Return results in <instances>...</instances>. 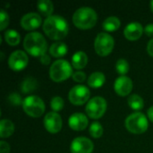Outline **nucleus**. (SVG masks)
Listing matches in <instances>:
<instances>
[{
	"mask_svg": "<svg viewBox=\"0 0 153 153\" xmlns=\"http://www.w3.org/2000/svg\"><path fill=\"white\" fill-rule=\"evenodd\" d=\"M98 20V15L96 12L87 6L81 7L77 9L73 15L74 24L81 30H89L92 28Z\"/></svg>",
	"mask_w": 153,
	"mask_h": 153,
	"instance_id": "obj_3",
	"label": "nucleus"
},
{
	"mask_svg": "<svg viewBox=\"0 0 153 153\" xmlns=\"http://www.w3.org/2000/svg\"><path fill=\"white\" fill-rule=\"evenodd\" d=\"M9 101L13 104V105H20L22 102V99L20 97L19 94L17 93H12L10 96H9Z\"/></svg>",
	"mask_w": 153,
	"mask_h": 153,
	"instance_id": "obj_31",
	"label": "nucleus"
},
{
	"mask_svg": "<svg viewBox=\"0 0 153 153\" xmlns=\"http://www.w3.org/2000/svg\"><path fill=\"white\" fill-rule=\"evenodd\" d=\"M147 50L148 53L151 56L153 57V39H152L149 42H148V46H147Z\"/></svg>",
	"mask_w": 153,
	"mask_h": 153,
	"instance_id": "obj_35",
	"label": "nucleus"
},
{
	"mask_svg": "<svg viewBox=\"0 0 153 153\" xmlns=\"http://www.w3.org/2000/svg\"><path fill=\"white\" fill-rule=\"evenodd\" d=\"M64 105H65V102H64V100L61 97H54L50 101L51 108L55 112L62 110L63 108H64Z\"/></svg>",
	"mask_w": 153,
	"mask_h": 153,
	"instance_id": "obj_28",
	"label": "nucleus"
},
{
	"mask_svg": "<svg viewBox=\"0 0 153 153\" xmlns=\"http://www.w3.org/2000/svg\"><path fill=\"white\" fill-rule=\"evenodd\" d=\"M29 62L28 56L22 50H16L13 52L8 59V65L13 71H21L24 69Z\"/></svg>",
	"mask_w": 153,
	"mask_h": 153,
	"instance_id": "obj_10",
	"label": "nucleus"
},
{
	"mask_svg": "<svg viewBox=\"0 0 153 153\" xmlns=\"http://www.w3.org/2000/svg\"><path fill=\"white\" fill-rule=\"evenodd\" d=\"M43 30L49 39L59 40L68 34L69 25L64 17L60 15H51L45 20Z\"/></svg>",
	"mask_w": 153,
	"mask_h": 153,
	"instance_id": "obj_1",
	"label": "nucleus"
},
{
	"mask_svg": "<svg viewBox=\"0 0 153 153\" xmlns=\"http://www.w3.org/2000/svg\"><path fill=\"white\" fill-rule=\"evenodd\" d=\"M22 108L24 112L31 117H39L45 111L44 101L38 96L31 95L22 100Z\"/></svg>",
	"mask_w": 153,
	"mask_h": 153,
	"instance_id": "obj_6",
	"label": "nucleus"
},
{
	"mask_svg": "<svg viewBox=\"0 0 153 153\" xmlns=\"http://www.w3.org/2000/svg\"><path fill=\"white\" fill-rule=\"evenodd\" d=\"M150 6H151V9H152V11L153 12V1H152V2L150 3Z\"/></svg>",
	"mask_w": 153,
	"mask_h": 153,
	"instance_id": "obj_37",
	"label": "nucleus"
},
{
	"mask_svg": "<svg viewBox=\"0 0 153 153\" xmlns=\"http://www.w3.org/2000/svg\"><path fill=\"white\" fill-rule=\"evenodd\" d=\"M4 40L10 46H16L21 41V36L14 30H7L4 31Z\"/></svg>",
	"mask_w": 153,
	"mask_h": 153,
	"instance_id": "obj_23",
	"label": "nucleus"
},
{
	"mask_svg": "<svg viewBox=\"0 0 153 153\" xmlns=\"http://www.w3.org/2000/svg\"><path fill=\"white\" fill-rule=\"evenodd\" d=\"M39 59H40V62H41L43 65H48V64L50 63V56H49L48 54L43 55L42 56L39 57Z\"/></svg>",
	"mask_w": 153,
	"mask_h": 153,
	"instance_id": "obj_34",
	"label": "nucleus"
},
{
	"mask_svg": "<svg viewBox=\"0 0 153 153\" xmlns=\"http://www.w3.org/2000/svg\"><path fill=\"white\" fill-rule=\"evenodd\" d=\"M48 51L53 57H62L67 53V46L64 42H56L50 46Z\"/></svg>",
	"mask_w": 153,
	"mask_h": 153,
	"instance_id": "obj_19",
	"label": "nucleus"
},
{
	"mask_svg": "<svg viewBox=\"0 0 153 153\" xmlns=\"http://www.w3.org/2000/svg\"><path fill=\"white\" fill-rule=\"evenodd\" d=\"M114 89L119 96H127L133 90V82L127 76H119L115 81Z\"/></svg>",
	"mask_w": 153,
	"mask_h": 153,
	"instance_id": "obj_14",
	"label": "nucleus"
},
{
	"mask_svg": "<svg viewBox=\"0 0 153 153\" xmlns=\"http://www.w3.org/2000/svg\"><path fill=\"white\" fill-rule=\"evenodd\" d=\"M41 16L36 13H26L21 19V26L26 30H33L38 29L41 25Z\"/></svg>",
	"mask_w": 153,
	"mask_h": 153,
	"instance_id": "obj_13",
	"label": "nucleus"
},
{
	"mask_svg": "<svg viewBox=\"0 0 153 153\" xmlns=\"http://www.w3.org/2000/svg\"><path fill=\"white\" fill-rule=\"evenodd\" d=\"M126 129L135 134H141L146 132L149 124L147 117L141 112H135L128 116L126 119Z\"/></svg>",
	"mask_w": 153,
	"mask_h": 153,
	"instance_id": "obj_5",
	"label": "nucleus"
},
{
	"mask_svg": "<svg viewBox=\"0 0 153 153\" xmlns=\"http://www.w3.org/2000/svg\"><path fill=\"white\" fill-rule=\"evenodd\" d=\"M14 132V125L8 119H3L0 122V137L8 138Z\"/></svg>",
	"mask_w": 153,
	"mask_h": 153,
	"instance_id": "obj_20",
	"label": "nucleus"
},
{
	"mask_svg": "<svg viewBox=\"0 0 153 153\" xmlns=\"http://www.w3.org/2000/svg\"><path fill=\"white\" fill-rule=\"evenodd\" d=\"M91 96L90 90L84 85H75L69 91V100L72 104L81 106L85 104Z\"/></svg>",
	"mask_w": 153,
	"mask_h": 153,
	"instance_id": "obj_9",
	"label": "nucleus"
},
{
	"mask_svg": "<svg viewBox=\"0 0 153 153\" xmlns=\"http://www.w3.org/2000/svg\"><path fill=\"white\" fill-rule=\"evenodd\" d=\"M24 49L33 56H42L48 49V43L39 32L33 31L28 33L23 40Z\"/></svg>",
	"mask_w": 153,
	"mask_h": 153,
	"instance_id": "obj_2",
	"label": "nucleus"
},
{
	"mask_svg": "<svg viewBox=\"0 0 153 153\" xmlns=\"http://www.w3.org/2000/svg\"><path fill=\"white\" fill-rule=\"evenodd\" d=\"M128 105L134 110L137 111V110H141L143 108L144 102H143V100L141 96H139L137 94H132L128 98Z\"/></svg>",
	"mask_w": 153,
	"mask_h": 153,
	"instance_id": "obj_24",
	"label": "nucleus"
},
{
	"mask_svg": "<svg viewBox=\"0 0 153 153\" xmlns=\"http://www.w3.org/2000/svg\"><path fill=\"white\" fill-rule=\"evenodd\" d=\"M107 110V101L102 97H94L88 101L85 111L92 119L100 118Z\"/></svg>",
	"mask_w": 153,
	"mask_h": 153,
	"instance_id": "obj_8",
	"label": "nucleus"
},
{
	"mask_svg": "<svg viewBox=\"0 0 153 153\" xmlns=\"http://www.w3.org/2000/svg\"><path fill=\"white\" fill-rule=\"evenodd\" d=\"M93 143L86 137L75 138L70 146L72 153H91L93 152Z\"/></svg>",
	"mask_w": 153,
	"mask_h": 153,
	"instance_id": "obj_12",
	"label": "nucleus"
},
{
	"mask_svg": "<svg viewBox=\"0 0 153 153\" xmlns=\"http://www.w3.org/2000/svg\"><path fill=\"white\" fill-rule=\"evenodd\" d=\"M63 122L61 117L56 112H49L44 117V126L48 132L56 134L62 129Z\"/></svg>",
	"mask_w": 153,
	"mask_h": 153,
	"instance_id": "obj_11",
	"label": "nucleus"
},
{
	"mask_svg": "<svg viewBox=\"0 0 153 153\" xmlns=\"http://www.w3.org/2000/svg\"><path fill=\"white\" fill-rule=\"evenodd\" d=\"M144 32L146 33L147 36L149 37H152L153 36V23L148 24L145 28H144Z\"/></svg>",
	"mask_w": 153,
	"mask_h": 153,
	"instance_id": "obj_33",
	"label": "nucleus"
},
{
	"mask_svg": "<svg viewBox=\"0 0 153 153\" xmlns=\"http://www.w3.org/2000/svg\"><path fill=\"white\" fill-rule=\"evenodd\" d=\"M74 81L77 82H82L86 80V74L84 72L82 71H77V72H74L72 75Z\"/></svg>",
	"mask_w": 153,
	"mask_h": 153,
	"instance_id": "obj_30",
	"label": "nucleus"
},
{
	"mask_svg": "<svg viewBox=\"0 0 153 153\" xmlns=\"http://www.w3.org/2000/svg\"><path fill=\"white\" fill-rule=\"evenodd\" d=\"M121 25V22H120V20L116 17V16H110L108 18H107L104 22H103V24H102V27L103 29L106 30V31H115L119 29Z\"/></svg>",
	"mask_w": 153,
	"mask_h": 153,
	"instance_id": "obj_22",
	"label": "nucleus"
},
{
	"mask_svg": "<svg viewBox=\"0 0 153 153\" xmlns=\"http://www.w3.org/2000/svg\"><path fill=\"white\" fill-rule=\"evenodd\" d=\"M37 88V82L33 78H27L26 80L23 81L22 84V91L24 93L31 92Z\"/></svg>",
	"mask_w": 153,
	"mask_h": 153,
	"instance_id": "obj_26",
	"label": "nucleus"
},
{
	"mask_svg": "<svg viewBox=\"0 0 153 153\" xmlns=\"http://www.w3.org/2000/svg\"><path fill=\"white\" fill-rule=\"evenodd\" d=\"M38 9L41 14L44 16H47L48 18L51 16L53 11H54V6L53 3L49 0H39L37 3Z\"/></svg>",
	"mask_w": 153,
	"mask_h": 153,
	"instance_id": "obj_21",
	"label": "nucleus"
},
{
	"mask_svg": "<svg viewBox=\"0 0 153 153\" xmlns=\"http://www.w3.org/2000/svg\"><path fill=\"white\" fill-rule=\"evenodd\" d=\"M116 69H117V73L119 74H121V76H124L129 71V64L126 59L121 58V59L117 60V62L116 64Z\"/></svg>",
	"mask_w": 153,
	"mask_h": 153,
	"instance_id": "obj_27",
	"label": "nucleus"
},
{
	"mask_svg": "<svg viewBox=\"0 0 153 153\" xmlns=\"http://www.w3.org/2000/svg\"><path fill=\"white\" fill-rule=\"evenodd\" d=\"M90 134L93 138L101 137L102 134H103V127H102V126L97 121L92 122L91 126H90Z\"/></svg>",
	"mask_w": 153,
	"mask_h": 153,
	"instance_id": "obj_25",
	"label": "nucleus"
},
{
	"mask_svg": "<svg viewBox=\"0 0 153 153\" xmlns=\"http://www.w3.org/2000/svg\"><path fill=\"white\" fill-rule=\"evenodd\" d=\"M9 24V16L8 13L4 10H1L0 12V30H4Z\"/></svg>",
	"mask_w": 153,
	"mask_h": 153,
	"instance_id": "obj_29",
	"label": "nucleus"
},
{
	"mask_svg": "<svg viewBox=\"0 0 153 153\" xmlns=\"http://www.w3.org/2000/svg\"><path fill=\"white\" fill-rule=\"evenodd\" d=\"M148 117H149V118H150V120L153 122V106L152 107H151L149 109H148Z\"/></svg>",
	"mask_w": 153,
	"mask_h": 153,
	"instance_id": "obj_36",
	"label": "nucleus"
},
{
	"mask_svg": "<svg viewBox=\"0 0 153 153\" xmlns=\"http://www.w3.org/2000/svg\"><path fill=\"white\" fill-rule=\"evenodd\" d=\"M115 46V40L111 35L106 32H100L97 35L94 48L97 54L100 56H106L109 55Z\"/></svg>",
	"mask_w": 153,
	"mask_h": 153,
	"instance_id": "obj_7",
	"label": "nucleus"
},
{
	"mask_svg": "<svg viewBox=\"0 0 153 153\" xmlns=\"http://www.w3.org/2000/svg\"><path fill=\"white\" fill-rule=\"evenodd\" d=\"M106 81V77L101 72H94L88 78V85L91 88H100Z\"/></svg>",
	"mask_w": 153,
	"mask_h": 153,
	"instance_id": "obj_18",
	"label": "nucleus"
},
{
	"mask_svg": "<svg viewBox=\"0 0 153 153\" xmlns=\"http://www.w3.org/2000/svg\"><path fill=\"white\" fill-rule=\"evenodd\" d=\"M10 152V146L4 141L0 142V153H9Z\"/></svg>",
	"mask_w": 153,
	"mask_h": 153,
	"instance_id": "obj_32",
	"label": "nucleus"
},
{
	"mask_svg": "<svg viewBox=\"0 0 153 153\" xmlns=\"http://www.w3.org/2000/svg\"><path fill=\"white\" fill-rule=\"evenodd\" d=\"M88 63V56L83 51H77L72 57V65L77 70L82 69Z\"/></svg>",
	"mask_w": 153,
	"mask_h": 153,
	"instance_id": "obj_17",
	"label": "nucleus"
},
{
	"mask_svg": "<svg viewBox=\"0 0 153 153\" xmlns=\"http://www.w3.org/2000/svg\"><path fill=\"white\" fill-rule=\"evenodd\" d=\"M69 126L74 131H82L86 129L88 126V118L82 113H74L73 114L68 120Z\"/></svg>",
	"mask_w": 153,
	"mask_h": 153,
	"instance_id": "obj_15",
	"label": "nucleus"
},
{
	"mask_svg": "<svg viewBox=\"0 0 153 153\" xmlns=\"http://www.w3.org/2000/svg\"><path fill=\"white\" fill-rule=\"evenodd\" d=\"M73 75V70L71 65L64 59H58L55 61L49 69L50 78L56 82L67 80Z\"/></svg>",
	"mask_w": 153,
	"mask_h": 153,
	"instance_id": "obj_4",
	"label": "nucleus"
},
{
	"mask_svg": "<svg viewBox=\"0 0 153 153\" xmlns=\"http://www.w3.org/2000/svg\"><path fill=\"white\" fill-rule=\"evenodd\" d=\"M143 33V28L141 23L134 22L126 25L124 30L125 37L129 40H136L142 37Z\"/></svg>",
	"mask_w": 153,
	"mask_h": 153,
	"instance_id": "obj_16",
	"label": "nucleus"
}]
</instances>
